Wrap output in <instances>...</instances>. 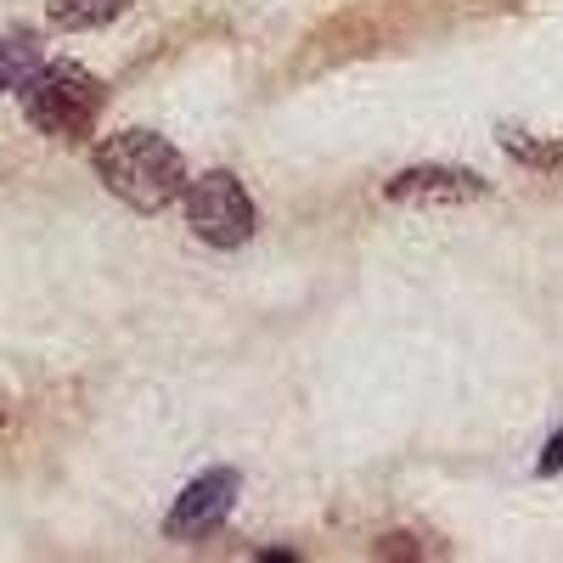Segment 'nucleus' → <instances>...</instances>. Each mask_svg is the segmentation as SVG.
<instances>
[{
  "instance_id": "nucleus-1",
  "label": "nucleus",
  "mask_w": 563,
  "mask_h": 563,
  "mask_svg": "<svg viewBox=\"0 0 563 563\" xmlns=\"http://www.w3.org/2000/svg\"><path fill=\"white\" fill-rule=\"evenodd\" d=\"M90 164H97V180L108 186L119 203H130L135 214H164L186 192L180 153L169 147L164 135H153V130H119V135H108L102 147L90 153Z\"/></svg>"
},
{
  "instance_id": "nucleus-2",
  "label": "nucleus",
  "mask_w": 563,
  "mask_h": 563,
  "mask_svg": "<svg viewBox=\"0 0 563 563\" xmlns=\"http://www.w3.org/2000/svg\"><path fill=\"white\" fill-rule=\"evenodd\" d=\"M18 97H23V119L52 141H85L90 130H97L102 102H108L102 79L85 74L79 63H40L18 85Z\"/></svg>"
},
{
  "instance_id": "nucleus-3",
  "label": "nucleus",
  "mask_w": 563,
  "mask_h": 563,
  "mask_svg": "<svg viewBox=\"0 0 563 563\" xmlns=\"http://www.w3.org/2000/svg\"><path fill=\"white\" fill-rule=\"evenodd\" d=\"M180 203H186L192 238L209 243V249H243L260 231V209H254V198L243 192V180L231 169H209L198 180H186Z\"/></svg>"
},
{
  "instance_id": "nucleus-4",
  "label": "nucleus",
  "mask_w": 563,
  "mask_h": 563,
  "mask_svg": "<svg viewBox=\"0 0 563 563\" xmlns=\"http://www.w3.org/2000/svg\"><path fill=\"white\" fill-rule=\"evenodd\" d=\"M238 490H243V479L231 474V467H209V474H198L192 485L175 496L164 530H169L175 541H203V536H214V530L231 519V507H238Z\"/></svg>"
},
{
  "instance_id": "nucleus-5",
  "label": "nucleus",
  "mask_w": 563,
  "mask_h": 563,
  "mask_svg": "<svg viewBox=\"0 0 563 563\" xmlns=\"http://www.w3.org/2000/svg\"><path fill=\"white\" fill-rule=\"evenodd\" d=\"M384 198L389 203H474L485 198V180L467 169H445V164H417L384 186Z\"/></svg>"
},
{
  "instance_id": "nucleus-6",
  "label": "nucleus",
  "mask_w": 563,
  "mask_h": 563,
  "mask_svg": "<svg viewBox=\"0 0 563 563\" xmlns=\"http://www.w3.org/2000/svg\"><path fill=\"white\" fill-rule=\"evenodd\" d=\"M57 29H102L119 12H130V0H45Z\"/></svg>"
},
{
  "instance_id": "nucleus-7",
  "label": "nucleus",
  "mask_w": 563,
  "mask_h": 563,
  "mask_svg": "<svg viewBox=\"0 0 563 563\" xmlns=\"http://www.w3.org/2000/svg\"><path fill=\"white\" fill-rule=\"evenodd\" d=\"M40 63H45V57H40V40H34V34H12V40H0V97H7V90H18Z\"/></svg>"
},
{
  "instance_id": "nucleus-8",
  "label": "nucleus",
  "mask_w": 563,
  "mask_h": 563,
  "mask_svg": "<svg viewBox=\"0 0 563 563\" xmlns=\"http://www.w3.org/2000/svg\"><path fill=\"white\" fill-rule=\"evenodd\" d=\"M501 147H507L512 158H525V164H536V169H552V164H563V135H558V141H530V135H501Z\"/></svg>"
},
{
  "instance_id": "nucleus-9",
  "label": "nucleus",
  "mask_w": 563,
  "mask_h": 563,
  "mask_svg": "<svg viewBox=\"0 0 563 563\" xmlns=\"http://www.w3.org/2000/svg\"><path fill=\"white\" fill-rule=\"evenodd\" d=\"M541 474H563V429L547 440V451H541Z\"/></svg>"
},
{
  "instance_id": "nucleus-10",
  "label": "nucleus",
  "mask_w": 563,
  "mask_h": 563,
  "mask_svg": "<svg viewBox=\"0 0 563 563\" xmlns=\"http://www.w3.org/2000/svg\"><path fill=\"white\" fill-rule=\"evenodd\" d=\"M0 429H7V400H0Z\"/></svg>"
}]
</instances>
